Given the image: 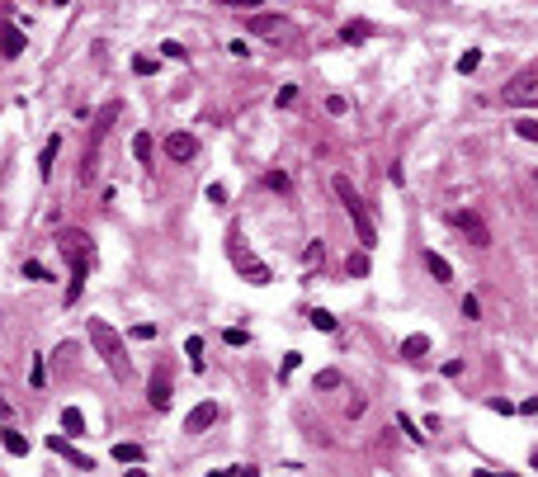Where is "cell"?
<instances>
[{
	"instance_id": "obj_29",
	"label": "cell",
	"mask_w": 538,
	"mask_h": 477,
	"mask_svg": "<svg viewBox=\"0 0 538 477\" xmlns=\"http://www.w3.org/2000/svg\"><path fill=\"white\" fill-rule=\"evenodd\" d=\"M463 317H468V321H477V317H482V302H477L473 293H468V298H463Z\"/></svg>"
},
{
	"instance_id": "obj_7",
	"label": "cell",
	"mask_w": 538,
	"mask_h": 477,
	"mask_svg": "<svg viewBox=\"0 0 538 477\" xmlns=\"http://www.w3.org/2000/svg\"><path fill=\"white\" fill-rule=\"evenodd\" d=\"M534 85H538V66H529V71H520V76L501 90V99H506V104H520V99L534 95Z\"/></svg>"
},
{
	"instance_id": "obj_25",
	"label": "cell",
	"mask_w": 538,
	"mask_h": 477,
	"mask_svg": "<svg viewBox=\"0 0 538 477\" xmlns=\"http://www.w3.org/2000/svg\"><path fill=\"white\" fill-rule=\"evenodd\" d=\"M515 132H520L524 142H538V118H520V123H515Z\"/></svg>"
},
{
	"instance_id": "obj_18",
	"label": "cell",
	"mask_w": 538,
	"mask_h": 477,
	"mask_svg": "<svg viewBox=\"0 0 538 477\" xmlns=\"http://www.w3.org/2000/svg\"><path fill=\"white\" fill-rule=\"evenodd\" d=\"M184 354H189L194 373H204V340H199V335H189V340H184Z\"/></svg>"
},
{
	"instance_id": "obj_13",
	"label": "cell",
	"mask_w": 538,
	"mask_h": 477,
	"mask_svg": "<svg viewBox=\"0 0 538 477\" xmlns=\"http://www.w3.org/2000/svg\"><path fill=\"white\" fill-rule=\"evenodd\" d=\"M0 52H5V57H19V52H24V33L5 24V29H0Z\"/></svg>"
},
{
	"instance_id": "obj_33",
	"label": "cell",
	"mask_w": 538,
	"mask_h": 477,
	"mask_svg": "<svg viewBox=\"0 0 538 477\" xmlns=\"http://www.w3.org/2000/svg\"><path fill=\"white\" fill-rule=\"evenodd\" d=\"M265 185H269V190H288V175H284V171H269Z\"/></svg>"
},
{
	"instance_id": "obj_34",
	"label": "cell",
	"mask_w": 538,
	"mask_h": 477,
	"mask_svg": "<svg viewBox=\"0 0 538 477\" xmlns=\"http://www.w3.org/2000/svg\"><path fill=\"white\" fill-rule=\"evenodd\" d=\"M345 109H349V104H345V95H331V99H326V113H335V118H340Z\"/></svg>"
},
{
	"instance_id": "obj_45",
	"label": "cell",
	"mask_w": 538,
	"mask_h": 477,
	"mask_svg": "<svg viewBox=\"0 0 538 477\" xmlns=\"http://www.w3.org/2000/svg\"><path fill=\"white\" fill-rule=\"evenodd\" d=\"M534 185H538V171H534Z\"/></svg>"
},
{
	"instance_id": "obj_10",
	"label": "cell",
	"mask_w": 538,
	"mask_h": 477,
	"mask_svg": "<svg viewBox=\"0 0 538 477\" xmlns=\"http://www.w3.org/2000/svg\"><path fill=\"white\" fill-rule=\"evenodd\" d=\"M48 449H52V454H62V459L71 463V468H85V473H90V468H95V463L85 459V454H80V449H71V440H66V435H62V440H48Z\"/></svg>"
},
{
	"instance_id": "obj_36",
	"label": "cell",
	"mask_w": 538,
	"mask_h": 477,
	"mask_svg": "<svg viewBox=\"0 0 538 477\" xmlns=\"http://www.w3.org/2000/svg\"><path fill=\"white\" fill-rule=\"evenodd\" d=\"M293 99H298V85H284V90H279V104H284V109H288Z\"/></svg>"
},
{
	"instance_id": "obj_27",
	"label": "cell",
	"mask_w": 538,
	"mask_h": 477,
	"mask_svg": "<svg viewBox=\"0 0 538 477\" xmlns=\"http://www.w3.org/2000/svg\"><path fill=\"white\" fill-rule=\"evenodd\" d=\"M24 279H33V284H43V279H48V270H43L38 260H24Z\"/></svg>"
},
{
	"instance_id": "obj_8",
	"label": "cell",
	"mask_w": 538,
	"mask_h": 477,
	"mask_svg": "<svg viewBox=\"0 0 538 477\" xmlns=\"http://www.w3.org/2000/svg\"><path fill=\"white\" fill-rule=\"evenodd\" d=\"M213 421H218V402H199V407L184 416V430H189V435H199V430H208Z\"/></svg>"
},
{
	"instance_id": "obj_23",
	"label": "cell",
	"mask_w": 538,
	"mask_h": 477,
	"mask_svg": "<svg viewBox=\"0 0 538 477\" xmlns=\"http://www.w3.org/2000/svg\"><path fill=\"white\" fill-rule=\"evenodd\" d=\"M345 270L354 274V279H364V274H368V251H359V255H349V260H345Z\"/></svg>"
},
{
	"instance_id": "obj_43",
	"label": "cell",
	"mask_w": 538,
	"mask_h": 477,
	"mask_svg": "<svg viewBox=\"0 0 538 477\" xmlns=\"http://www.w3.org/2000/svg\"><path fill=\"white\" fill-rule=\"evenodd\" d=\"M52 5H71V0H52Z\"/></svg>"
},
{
	"instance_id": "obj_26",
	"label": "cell",
	"mask_w": 538,
	"mask_h": 477,
	"mask_svg": "<svg viewBox=\"0 0 538 477\" xmlns=\"http://www.w3.org/2000/svg\"><path fill=\"white\" fill-rule=\"evenodd\" d=\"M312 326H317V331H335V317L326 307H317V312H312Z\"/></svg>"
},
{
	"instance_id": "obj_5",
	"label": "cell",
	"mask_w": 538,
	"mask_h": 477,
	"mask_svg": "<svg viewBox=\"0 0 538 477\" xmlns=\"http://www.w3.org/2000/svg\"><path fill=\"white\" fill-rule=\"evenodd\" d=\"M449 223L458 227V232L473 241V246H482V251L491 246V227H487V218H482L477 208H453V213H449Z\"/></svg>"
},
{
	"instance_id": "obj_40",
	"label": "cell",
	"mask_w": 538,
	"mask_h": 477,
	"mask_svg": "<svg viewBox=\"0 0 538 477\" xmlns=\"http://www.w3.org/2000/svg\"><path fill=\"white\" fill-rule=\"evenodd\" d=\"M208 477H237V468H218V473H208Z\"/></svg>"
},
{
	"instance_id": "obj_37",
	"label": "cell",
	"mask_w": 538,
	"mask_h": 477,
	"mask_svg": "<svg viewBox=\"0 0 538 477\" xmlns=\"http://www.w3.org/2000/svg\"><path fill=\"white\" fill-rule=\"evenodd\" d=\"M487 407H491V411H501V416H510V411H515V407H510V402H506V397H491V402H487Z\"/></svg>"
},
{
	"instance_id": "obj_31",
	"label": "cell",
	"mask_w": 538,
	"mask_h": 477,
	"mask_svg": "<svg viewBox=\"0 0 538 477\" xmlns=\"http://www.w3.org/2000/svg\"><path fill=\"white\" fill-rule=\"evenodd\" d=\"M151 335H156L151 321H137V326H132V340H151Z\"/></svg>"
},
{
	"instance_id": "obj_6",
	"label": "cell",
	"mask_w": 538,
	"mask_h": 477,
	"mask_svg": "<svg viewBox=\"0 0 538 477\" xmlns=\"http://www.w3.org/2000/svg\"><path fill=\"white\" fill-rule=\"evenodd\" d=\"M165 156H170V161H194V156H199V137H194L189 128L170 132V137H165Z\"/></svg>"
},
{
	"instance_id": "obj_14",
	"label": "cell",
	"mask_w": 538,
	"mask_h": 477,
	"mask_svg": "<svg viewBox=\"0 0 538 477\" xmlns=\"http://www.w3.org/2000/svg\"><path fill=\"white\" fill-rule=\"evenodd\" d=\"M0 445L10 449V454H15V459H24V454H29V440H24V435H19V430H10V426L0 430Z\"/></svg>"
},
{
	"instance_id": "obj_30",
	"label": "cell",
	"mask_w": 538,
	"mask_h": 477,
	"mask_svg": "<svg viewBox=\"0 0 538 477\" xmlns=\"http://www.w3.org/2000/svg\"><path fill=\"white\" fill-rule=\"evenodd\" d=\"M132 71H137V76H151L156 62H151V57H132Z\"/></svg>"
},
{
	"instance_id": "obj_3",
	"label": "cell",
	"mask_w": 538,
	"mask_h": 477,
	"mask_svg": "<svg viewBox=\"0 0 538 477\" xmlns=\"http://www.w3.org/2000/svg\"><path fill=\"white\" fill-rule=\"evenodd\" d=\"M227 260L237 265V274L246 279V284H255V288H260V284H269V265L251 251V241L241 237V232H232V237H227Z\"/></svg>"
},
{
	"instance_id": "obj_1",
	"label": "cell",
	"mask_w": 538,
	"mask_h": 477,
	"mask_svg": "<svg viewBox=\"0 0 538 477\" xmlns=\"http://www.w3.org/2000/svg\"><path fill=\"white\" fill-rule=\"evenodd\" d=\"M85 331H90V340H95L99 359L109 364V373H113V378H127V373H132V359H127L123 335L113 331V326H109L104 317H90V321H85Z\"/></svg>"
},
{
	"instance_id": "obj_16",
	"label": "cell",
	"mask_w": 538,
	"mask_h": 477,
	"mask_svg": "<svg viewBox=\"0 0 538 477\" xmlns=\"http://www.w3.org/2000/svg\"><path fill=\"white\" fill-rule=\"evenodd\" d=\"M151 151H156V142H151V132H137V137H132V156H137V161L146 166V161H151Z\"/></svg>"
},
{
	"instance_id": "obj_42",
	"label": "cell",
	"mask_w": 538,
	"mask_h": 477,
	"mask_svg": "<svg viewBox=\"0 0 538 477\" xmlns=\"http://www.w3.org/2000/svg\"><path fill=\"white\" fill-rule=\"evenodd\" d=\"M237 477H260V473H255V468H241V473Z\"/></svg>"
},
{
	"instance_id": "obj_15",
	"label": "cell",
	"mask_w": 538,
	"mask_h": 477,
	"mask_svg": "<svg viewBox=\"0 0 538 477\" xmlns=\"http://www.w3.org/2000/svg\"><path fill=\"white\" fill-rule=\"evenodd\" d=\"M425 354H430L425 335H406V340H401V359H425Z\"/></svg>"
},
{
	"instance_id": "obj_39",
	"label": "cell",
	"mask_w": 538,
	"mask_h": 477,
	"mask_svg": "<svg viewBox=\"0 0 538 477\" xmlns=\"http://www.w3.org/2000/svg\"><path fill=\"white\" fill-rule=\"evenodd\" d=\"M227 5H246V10H255V5H265V0H227Z\"/></svg>"
},
{
	"instance_id": "obj_21",
	"label": "cell",
	"mask_w": 538,
	"mask_h": 477,
	"mask_svg": "<svg viewBox=\"0 0 538 477\" xmlns=\"http://www.w3.org/2000/svg\"><path fill=\"white\" fill-rule=\"evenodd\" d=\"M113 459L118 463H142V445H113Z\"/></svg>"
},
{
	"instance_id": "obj_44",
	"label": "cell",
	"mask_w": 538,
	"mask_h": 477,
	"mask_svg": "<svg viewBox=\"0 0 538 477\" xmlns=\"http://www.w3.org/2000/svg\"><path fill=\"white\" fill-rule=\"evenodd\" d=\"M534 468H538V449H534Z\"/></svg>"
},
{
	"instance_id": "obj_17",
	"label": "cell",
	"mask_w": 538,
	"mask_h": 477,
	"mask_svg": "<svg viewBox=\"0 0 538 477\" xmlns=\"http://www.w3.org/2000/svg\"><path fill=\"white\" fill-rule=\"evenodd\" d=\"M255 33H265V38H274V33H284V19H269V15H255L251 19Z\"/></svg>"
},
{
	"instance_id": "obj_4",
	"label": "cell",
	"mask_w": 538,
	"mask_h": 477,
	"mask_svg": "<svg viewBox=\"0 0 538 477\" xmlns=\"http://www.w3.org/2000/svg\"><path fill=\"white\" fill-rule=\"evenodd\" d=\"M57 246H62V255L71 260V284H66V302H76V298H80V288H85V270H90V265H85V237H80V232H62V237H57Z\"/></svg>"
},
{
	"instance_id": "obj_28",
	"label": "cell",
	"mask_w": 538,
	"mask_h": 477,
	"mask_svg": "<svg viewBox=\"0 0 538 477\" xmlns=\"http://www.w3.org/2000/svg\"><path fill=\"white\" fill-rule=\"evenodd\" d=\"M29 383H33V388H43V383H48V368H43V359H33V368H29Z\"/></svg>"
},
{
	"instance_id": "obj_20",
	"label": "cell",
	"mask_w": 538,
	"mask_h": 477,
	"mask_svg": "<svg viewBox=\"0 0 538 477\" xmlns=\"http://www.w3.org/2000/svg\"><path fill=\"white\" fill-rule=\"evenodd\" d=\"M57 147H62V137H48V147H43V156H38V171H43V175L52 171V161H57Z\"/></svg>"
},
{
	"instance_id": "obj_12",
	"label": "cell",
	"mask_w": 538,
	"mask_h": 477,
	"mask_svg": "<svg viewBox=\"0 0 538 477\" xmlns=\"http://www.w3.org/2000/svg\"><path fill=\"white\" fill-rule=\"evenodd\" d=\"M425 270L434 274V284H449V279H453V270H449V260H444L439 251H425Z\"/></svg>"
},
{
	"instance_id": "obj_32",
	"label": "cell",
	"mask_w": 538,
	"mask_h": 477,
	"mask_svg": "<svg viewBox=\"0 0 538 477\" xmlns=\"http://www.w3.org/2000/svg\"><path fill=\"white\" fill-rule=\"evenodd\" d=\"M222 340H227V345H246V340H251V335L241 331V326H232V331H222Z\"/></svg>"
},
{
	"instance_id": "obj_24",
	"label": "cell",
	"mask_w": 538,
	"mask_h": 477,
	"mask_svg": "<svg viewBox=\"0 0 538 477\" xmlns=\"http://www.w3.org/2000/svg\"><path fill=\"white\" fill-rule=\"evenodd\" d=\"M368 33H373V24H345V43H364Z\"/></svg>"
},
{
	"instance_id": "obj_9",
	"label": "cell",
	"mask_w": 538,
	"mask_h": 477,
	"mask_svg": "<svg viewBox=\"0 0 538 477\" xmlns=\"http://www.w3.org/2000/svg\"><path fill=\"white\" fill-rule=\"evenodd\" d=\"M146 402H151L156 411L170 407V378H165V373H151V383H146Z\"/></svg>"
},
{
	"instance_id": "obj_35",
	"label": "cell",
	"mask_w": 538,
	"mask_h": 477,
	"mask_svg": "<svg viewBox=\"0 0 538 477\" xmlns=\"http://www.w3.org/2000/svg\"><path fill=\"white\" fill-rule=\"evenodd\" d=\"M161 52H165V57H175V62H184V57H189V52L180 48V43H161Z\"/></svg>"
},
{
	"instance_id": "obj_38",
	"label": "cell",
	"mask_w": 538,
	"mask_h": 477,
	"mask_svg": "<svg viewBox=\"0 0 538 477\" xmlns=\"http://www.w3.org/2000/svg\"><path fill=\"white\" fill-rule=\"evenodd\" d=\"M298 364H302V354H298V350H288V354H284V373H293Z\"/></svg>"
},
{
	"instance_id": "obj_11",
	"label": "cell",
	"mask_w": 538,
	"mask_h": 477,
	"mask_svg": "<svg viewBox=\"0 0 538 477\" xmlns=\"http://www.w3.org/2000/svg\"><path fill=\"white\" fill-rule=\"evenodd\" d=\"M62 435L66 440H80V435H85V411H80V407H66L62 411Z\"/></svg>"
},
{
	"instance_id": "obj_22",
	"label": "cell",
	"mask_w": 538,
	"mask_h": 477,
	"mask_svg": "<svg viewBox=\"0 0 538 477\" xmlns=\"http://www.w3.org/2000/svg\"><path fill=\"white\" fill-rule=\"evenodd\" d=\"M477 66H482V52H477V48H468V52L458 57V76H473Z\"/></svg>"
},
{
	"instance_id": "obj_2",
	"label": "cell",
	"mask_w": 538,
	"mask_h": 477,
	"mask_svg": "<svg viewBox=\"0 0 538 477\" xmlns=\"http://www.w3.org/2000/svg\"><path fill=\"white\" fill-rule=\"evenodd\" d=\"M331 190H335V199H340V208L349 213V223H354V237H359V246H364V251H373V246H378V227H373V218H368V208H364V199H359V190L349 185V175H335V180H331Z\"/></svg>"
},
{
	"instance_id": "obj_41",
	"label": "cell",
	"mask_w": 538,
	"mask_h": 477,
	"mask_svg": "<svg viewBox=\"0 0 538 477\" xmlns=\"http://www.w3.org/2000/svg\"><path fill=\"white\" fill-rule=\"evenodd\" d=\"M123 477H146V468H127V473Z\"/></svg>"
},
{
	"instance_id": "obj_19",
	"label": "cell",
	"mask_w": 538,
	"mask_h": 477,
	"mask_svg": "<svg viewBox=\"0 0 538 477\" xmlns=\"http://www.w3.org/2000/svg\"><path fill=\"white\" fill-rule=\"evenodd\" d=\"M312 388H321V392H331V388H340V368H321L317 378H312Z\"/></svg>"
}]
</instances>
